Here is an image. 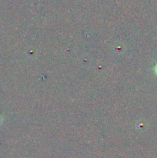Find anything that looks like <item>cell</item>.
<instances>
[{"mask_svg": "<svg viewBox=\"0 0 157 158\" xmlns=\"http://www.w3.org/2000/svg\"><path fill=\"white\" fill-rule=\"evenodd\" d=\"M153 71H154V73H155V75L157 76V63H156V64L155 65V66H154V68H153Z\"/></svg>", "mask_w": 157, "mask_h": 158, "instance_id": "cell-1", "label": "cell"}]
</instances>
